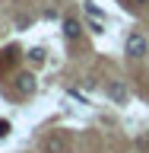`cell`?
Instances as JSON below:
<instances>
[{"label":"cell","mask_w":149,"mask_h":153,"mask_svg":"<svg viewBox=\"0 0 149 153\" xmlns=\"http://www.w3.org/2000/svg\"><path fill=\"white\" fill-rule=\"evenodd\" d=\"M45 153H70V137L64 131H54L45 137Z\"/></svg>","instance_id":"1"},{"label":"cell","mask_w":149,"mask_h":153,"mask_svg":"<svg viewBox=\"0 0 149 153\" xmlns=\"http://www.w3.org/2000/svg\"><path fill=\"white\" fill-rule=\"evenodd\" d=\"M146 51H149L146 38H143L140 32H130V35H127V54L130 57H146Z\"/></svg>","instance_id":"2"},{"label":"cell","mask_w":149,"mask_h":153,"mask_svg":"<svg viewBox=\"0 0 149 153\" xmlns=\"http://www.w3.org/2000/svg\"><path fill=\"white\" fill-rule=\"evenodd\" d=\"M13 86H16L19 96H32V93H35V86H38V83H35V74H19Z\"/></svg>","instance_id":"3"},{"label":"cell","mask_w":149,"mask_h":153,"mask_svg":"<svg viewBox=\"0 0 149 153\" xmlns=\"http://www.w3.org/2000/svg\"><path fill=\"white\" fill-rule=\"evenodd\" d=\"M108 96H111L114 102H124V99H127V86H124L121 80H111V83H108Z\"/></svg>","instance_id":"4"},{"label":"cell","mask_w":149,"mask_h":153,"mask_svg":"<svg viewBox=\"0 0 149 153\" xmlns=\"http://www.w3.org/2000/svg\"><path fill=\"white\" fill-rule=\"evenodd\" d=\"M79 32H83V26H79V19H73V16H67L64 19V35L73 42V38H79Z\"/></svg>","instance_id":"5"},{"label":"cell","mask_w":149,"mask_h":153,"mask_svg":"<svg viewBox=\"0 0 149 153\" xmlns=\"http://www.w3.org/2000/svg\"><path fill=\"white\" fill-rule=\"evenodd\" d=\"M29 61H32V64H45V51H41V48H32V51H29Z\"/></svg>","instance_id":"6"},{"label":"cell","mask_w":149,"mask_h":153,"mask_svg":"<svg viewBox=\"0 0 149 153\" xmlns=\"http://www.w3.org/2000/svg\"><path fill=\"white\" fill-rule=\"evenodd\" d=\"M10 134V121H0V137H7Z\"/></svg>","instance_id":"7"},{"label":"cell","mask_w":149,"mask_h":153,"mask_svg":"<svg viewBox=\"0 0 149 153\" xmlns=\"http://www.w3.org/2000/svg\"><path fill=\"white\" fill-rule=\"evenodd\" d=\"M137 3H143V0H137Z\"/></svg>","instance_id":"8"},{"label":"cell","mask_w":149,"mask_h":153,"mask_svg":"<svg viewBox=\"0 0 149 153\" xmlns=\"http://www.w3.org/2000/svg\"><path fill=\"white\" fill-rule=\"evenodd\" d=\"M0 3H3V0H0Z\"/></svg>","instance_id":"9"}]
</instances>
